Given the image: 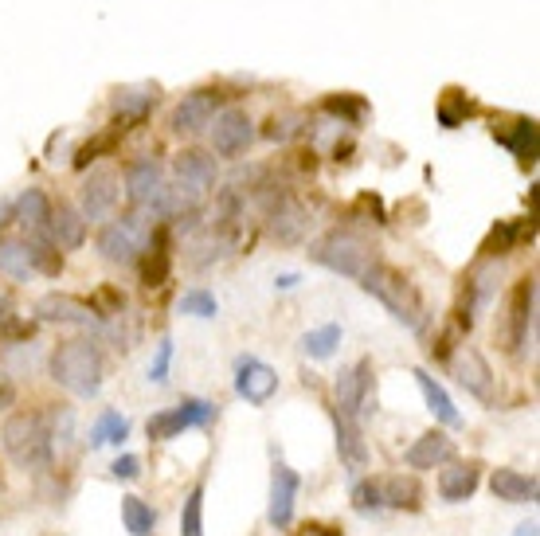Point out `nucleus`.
<instances>
[{"label": "nucleus", "instance_id": "c9c22d12", "mask_svg": "<svg viewBox=\"0 0 540 536\" xmlns=\"http://www.w3.org/2000/svg\"><path fill=\"white\" fill-rule=\"evenodd\" d=\"M180 313H188V317H216L220 306H216V298L208 294V290H184L177 302Z\"/></svg>", "mask_w": 540, "mask_h": 536}, {"label": "nucleus", "instance_id": "dca6fc26", "mask_svg": "<svg viewBox=\"0 0 540 536\" xmlns=\"http://www.w3.org/2000/svg\"><path fill=\"white\" fill-rule=\"evenodd\" d=\"M278 392V372L259 357H239L235 364V396L247 403H267Z\"/></svg>", "mask_w": 540, "mask_h": 536}, {"label": "nucleus", "instance_id": "79ce46f5", "mask_svg": "<svg viewBox=\"0 0 540 536\" xmlns=\"http://www.w3.org/2000/svg\"><path fill=\"white\" fill-rule=\"evenodd\" d=\"M298 134V126H294V118H270V130L267 137H274V141H286V137Z\"/></svg>", "mask_w": 540, "mask_h": 536}, {"label": "nucleus", "instance_id": "ea45409f", "mask_svg": "<svg viewBox=\"0 0 540 536\" xmlns=\"http://www.w3.org/2000/svg\"><path fill=\"white\" fill-rule=\"evenodd\" d=\"M325 110H329V114H337L341 122H345V118H349V122H357L360 114H364V102H360V98H329V102H325Z\"/></svg>", "mask_w": 540, "mask_h": 536}, {"label": "nucleus", "instance_id": "37998d69", "mask_svg": "<svg viewBox=\"0 0 540 536\" xmlns=\"http://www.w3.org/2000/svg\"><path fill=\"white\" fill-rule=\"evenodd\" d=\"M294 536H341L333 525H317V521H310V525H302V529H294Z\"/></svg>", "mask_w": 540, "mask_h": 536}, {"label": "nucleus", "instance_id": "39448f33", "mask_svg": "<svg viewBox=\"0 0 540 536\" xmlns=\"http://www.w3.org/2000/svg\"><path fill=\"white\" fill-rule=\"evenodd\" d=\"M126 196L141 216H169L177 208V188H169L165 169L153 157H137L126 165Z\"/></svg>", "mask_w": 540, "mask_h": 536}, {"label": "nucleus", "instance_id": "b1692460", "mask_svg": "<svg viewBox=\"0 0 540 536\" xmlns=\"http://www.w3.org/2000/svg\"><path fill=\"white\" fill-rule=\"evenodd\" d=\"M47 235H51V243H55V247L75 251V247H83V239H87V220H83V212H79V208H71V204H59V208L51 204Z\"/></svg>", "mask_w": 540, "mask_h": 536}, {"label": "nucleus", "instance_id": "c85d7f7f", "mask_svg": "<svg viewBox=\"0 0 540 536\" xmlns=\"http://www.w3.org/2000/svg\"><path fill=\"white\" fill-rule=\"evenodd\" d=\"M122 521H126V533L130 536H153L157 529V513H153V505L149 501H141V497H122Z\"/></svg>", "mask_w": 540, "mask_h": 536}, {"label": "nucleus", "instance_id": "2f4dec72", "mask_svg": "<svg viewBox=\"0 0 540 536\" xmlns=\"http://www.w3.org/2000/svg\"><path fill=\"white\" fill-rule=\"evenodd\" d=\"M533 235V224H497L494 235H490V243H486V255H509L521 239H529Z\"/></svg>", "mask_w": 540, "mask_h": 536}, {"label": "nucleus", "instance_id": "f03ea898", "mask_svg": "<svg viewBox=\"0 0 540 536\" xmlns=\"http://www.w3.org/2000/svg\"><path fill=\"white\" fill-rule=\"evenodd\" d=\"M51 380L79 400H94L102 388V353L94 341H63L51 353Z\"/></svg>", "mask_w": 540, "mask_h": 536}, {"label": "nucleus", "instance_id": "9b49d317", "mask_svg": "<svg viewBox=\"0 0 540 536\" xmlns=\"http://www.w3.org/2000/svg\"><path fill=\"white\" fill-rule=\"evenodd\" d=\"M173 177H177V188L188 196V200H200L204 192H212L216 188V161H212V153H204V149H184L177 153V161H173Z\"/></svg>", "mask_w": 540, "mask_h": 536}, {"label": "nucleus", "instance_id": "ddd939ff", "mask_svg": "<svg viewBox=\"0 0 540 536\" xmlns=\"http://www.w3.org/2000/svg\"><path fill=\"white\" fill-rule=\"evenodd\" d=\"M450 376H454L470 396L494 400V372H490V364H486V357H482L478 349L458 345V349L450 353Z\"/></svg>", "mask_w": 540, "mask_h": 536}, {"label": "nucleus", "instance_id": "412c9836", "mask_svg": "<svg viewBox=\"0 0 540 536\" xmlns=\"http://www.w3.org/2000/svg\"><path fill=\"white\" fill-rule=\"evenodd\" d=\"M333 427H337V454H341V462L349 466V474L368 470V443H364V431H360L357 419L333 411Z\"/></svg>", "mask_w": 540, "mask_h": 536}, {"label": "nucleus", "instance_id": "49530a36", "mask_svg": "<svg viewBox=\"0 0 540 536\" xmlns=\"http://www.w3.org/2000/svg\"><path fill=\"white\" fill-rule=\"evenodd\" d=\"M517 536H537V521H529V525H521V529H517Z\"/></svg>", "mask_w": 540, "mask_h": 536}, {"label": "nucleus", "instance_id": "9d476101", "mask_svg": "<svg viewBox=\"0 0 540 536\" xmlns=\"http://www.w3.org/2000/svg\"><path fill=\"white\" fill-rule=\"evenodd\" d=\"M298 490H302V478L294 466H286L282 458H274V470H270V505H267V521L270 529L286 533L294 525V505H298Z\"/></svg>", "mask_w": 540, "mask_h": 536}, {"label": "nucleus", "instance_id": "f8f14e48", "mask_svg": "<svg viewBox=\"0 0 540 536\" xmlns=\"http://www.w3.org/2000/svg\"><path fill=\"white\" fill-rule=\"evenodd\" d=\"M216 114H220V94L216 90H192V94H184L177 102L169 126H173V134L192 137L200 134V130H208Z\"/></svg>", "mask_w": 540, "mask_h": 536}, {"label": "nucleus", "instance_id": "a19ab883", "mask_svg": "<svg viewBox=\"0 0 540 536\" xmlns=\"http://www.w3.org/2000/svg\"><path fill=\"white\" fill-rule=\"evenodd\" d=\"M110 474H114L118 482H134L137 474H141V458H137V454H122V458L110 466Z\"/></svg>", "mask_w": 540, "mask_h": 536}, {"label": "nucleus", "instance_id": "c03bdc74", "mask_svg": "<svg viewBox=\"0 0 540 536\" xmlns=\"http://www.w3.org/2000/svg\"><path fill=\"white\" fill-rule=\"evenodd\" d=\"M274 286H278V290H294V286H298V274H278Z\"/></svg>", "mask_w": 540, "mask_h": 536}, {"label": "nucleus", "instance_id": "7c9ffc66", "mask_svg": "<svg viewBox=\"0 0 540 536\" xmlns=\"http://www.w3.org/2000/svg\"><path fill=\"white\" fill-rule=\"evenodd\" d=\"M501 141H505L521 161H537V122H529V118L513 122V134H501Z\"/></svg>", "mask_w": 540, "mask_h": 536}, {"label": "nucleus", "instance_id": "6ab92c4d", "mask_svg": "<svg viewBox=\"0 0 540 536\" xmlns=\"http://www.w3.org/2000/svg\"><path fill=\"white\" fill-rule=\"evenodd\" d=\"M454 458V439L447 431H427L407 447V466L411 470H439Z\"/></svg>", "mask_w": 540, "mask_h": 536}, {"label": "nucleus", "instance_id": "6e6552de", "mask_svg": "<svg viewBox=\"0 0 540 536\" xmlns=\"http://www.w3.org/2000/svg\"><path fill=\"white\" fill-rule=\"evenodd\" d=\"M372 376L376 372H372V360L368 357L357 360L353 368H345L337 376V403H333V411H341V415H349L357 423L368 411H376V380Z\"/></svg>", "mask_w": 540, "mask_h": 536}, {"label": "nucleus", "instance_id": "cd10ccee", "mask_svg": "<svg viewBox=\"0 0 540 536\" xmlns=\"http://www.w3.org/2000/svg\"><path fill=\"white\" fill-rule=\"evenodd\" d=\"M130 439V419L126 415H118V411H102L98 415V423H94V431H90V450L106 447V443H126Z\"/></svg>", "mask_w": 540, "mask_h": 536}, {"label": "nucleus", "instance_id": "a18cd8bd", "mask_svg": "<svg viewBox=\"0 0 540 536\" xmlns=\"http://www.w3.org/2000/svg\"><path fill=\"white\" fill-rule=\"evenodd\" d=\"M12 400V384H8V376L0 372V403H8Z\"/></svg>", "mask_w": 540, "mask_h": 536}, {"label": "nucleus", "instance_id": "e433bc0d", "mask_svg": "<svg viewBox=\"0 0 540 536\" xmlns=\"http://www.w3.org/2000/svg\"><path fill=\"white\" fill-rule=\"evenodd\" d=\"M353 509H357V513H376V509H384L380 478H364V482L353 486Z\"/></svg>", "mask_w": 540, "mask_h": 536}, {"label": "nucleus", "instance_id": "7ed1b4c3", "mask_svg": "<svg viewBox=\"0 0 540 536\" xmlns=\"http://www.w3.org/2000/svg\"><path fill=\"white\" fill-rule=\"evenodd\" d=\"M0 443H4V454L24 466V470H47L51 466V431H47L44 415L40 411H16L4 419V431H0Z\"/></svg>", "mask_w": 540, "mask_h": 536}, {"label": "nucleus", "instance_id": "c756f323", "mask_svg": "<svg viewBox=\"0 0 540 536\" xmlns=\"http://www.w3.org/2000/svg\"><path fill=\"white\" fill-rule=\"evenodd\" d=\"M337 345H341V325H321V329H310L306 337H302V353L314 360H329L337 353Z\"/></svg>", "mask_w": 540, "mask_h": 536}, {"label": "nucleus", "instance_id": "473e14b6", "mask_svg": "<svg viewBox=\"0 0 540 536\" xmlns=\"http://www.w3.org/2000/svg\"><path fill=\"white\" fill-rule=\"evenodd\" d=\"M302 231H306V212H302L298 204H286V208L274 212V235H278L282 243H298Z\"/></svg>", "mask_w": 540, "mask_h": 536}, {"label": "nucleus", "instance_id": "393cba45", "mask_svg": "<svg viewBox=\"0 0 540 536\" xmlns=\"http://www.w3.org/2000/svg\"><path fill=\"white\" fill-rule=\"evenodd\" d=\"M411 376H415V384H419V392H423V400H427V411H431L443 427H462V415H458L454 400L447 396V388H443L431 372H423V368H415Z\"/></svg>", "mask_w": 540, "mask_h": 536}, {"label": "nucleus", "instance_id": "1a4fd4ad", "mask_svg": "<svg viewBox=\"0 0 540 536\" xmlns=\"http://www.w3.org/2000/svg\"><path fill=\"white\" fill-rule=\"evenodd\" d=\"M212 419H216V403L184 400L177 403V407H169V411H157V415L145 423V431H149L153 443H165V439H177L180 431H188V427H208Z\"/></svg>", "mask_w": 540, "mask_h": 536}, {"label": "nucleus", "instance_id": "4468645a", "mask_svg": "<svg viewBox=\"0 0 540 536\" xmlns=\"http://www.w3.org/2000/svg\"><path fill=\"white\" fill-rule=\"evenodd\" d=\"M36 317L47 321V325H79V329H98L102 325L98 310L83 298H71V294H44L36 302Z\"/></svg>", "mask_w": 540, "mask_h": 536}, {"label": "nucleus", "instance_id": "f257e3e1", "mask_svg": "<svg viewBox=\"0 0 540 536\" xmlns=\"http://www.w3.org/2000/svg\"><path fill=\"white\" fill-rule=\"evenodd\" d=\"M360 286H364L376 302H384L388 313H392L396 321H404L411 333H423V329H427V302H423V294L407 282L400 270L376 263V267L360 278Z\"/></svg>", "mask_w": 540, "mask_h": 536}, {"label": "nucleus", "instance_id": "4c0bfd02", "mask_svg": "<svg viewBox=\"0 0 540 536\" xmlns=\"http://www.w3.org/2000/svg\"><path fill=\"white\" fill-rule=\"evenodd\" d=\"M169 278V251H145V263H141V282L145 286H165Z\"/></svg>", "mask_w": 540, "mask_h": 536}, {"label": "nucleus", "instance_id": "5701e85b", "mask_svg": "<svg viewBox=\"0 0 540 536\" xmlns=\"http://www.w3.org/2000/svg\"><path fill=\"white\" fill-rule=\"evenodd\" d=\"M490 490L497 501H509V505H525V501H537L540 486L533 474H521V470H509V466H497L490 474Z\"/></svg>", "mask_w": 540, "mask_h": 536}, {"label": "nucleus", "instance_id": "bb28decb", "mask_svg": "<svg viewBox=\"0 0 540 536\" xmlns=\"http://www.w3.org/2000/svg\"><path fill=\"white\" fill-rule=\"evenodd\" d=\"M0 274H8V278H16V282H28V278L36 274L28 239H8V235H0Z\"/></svg>", "mask_w": 540, "mask_h": 536}, {"label": "nucleus", "instance_id": "2eb2a0df", "mask_svg": "<svg viewBox=\"0 0 540 536\" xmlns=\"http://www.w3.org/2000/svg\"><path fill=\"white\" fill-rule=\"evenodd\" d=\"M118 173L114 169H94L87 180H83V188H79V212H83V220H106L110 212H114V204H118Z\"/></svg>", "mask_w": 540, "mask_h": 536}, {"label": "nucleus", "instance_id": "423d86ee", "mask_svg": "<svg viewBox=\"0 0 540 536\" xmlns=\"http://www.w3.org/2000/svg\"><path fill=\"white\" fill-rule=\"evenodd\" d=\"M149 247H153V224L141 212H130V216H122V220H114V224H106L98 231V255L106 263L130 267Z\"/></svg>", "mask_w": 540, "mask_h": 536}, {"label": "nucleus", "instance_id": "72a5a7b5", "mask_svg": "<svg viewBox=\"0 0 540 536\" xmlns=\"http://www.w3.org/2000/svg\"><path fill=\"white\" fill-rule=\"evenodd\" d=\"M180 536H204V482L192 486L184 513H180Z\"/></svg>", "mask_w": 540, "mask_h": 536}, {"label": "nucleus", "instance_id": "58836bf2", "mask_svg": "<svg viewBox=\"0 0 540 536\" xmlns=\"http://www.w3.org/2000/svg\"><path fill=\"white\" fill-rule=\"evenodd\" d=\"M169 360H173V341L165 337V341L157 345L153 364H149V380H153V384H165V380H169Z\"/></svg>", "mask_w": 540, "mask_h": 536}, {"label": "nucleus", "instance_id": "a878e982", "mask_svg": "<svg viewBox=\"0 0 540 536\" xmlns=\"http://www.w3.org/2000/svg\"><path fill=\"white\" fill-rule=\"evenodd\" d=\"M380 497H384V509H407V513H419L423 509V490L415 478H380Z\"/></svg>", "mask_w": 540, "mask_h": 536}, {"label": "nucleus", "instance_id": "f704fd0d", "mask_svg": "<svg viewBox=\"0 0 540 536\" xmlns=\"http://www.w3.org/2000/svg\"><path fill=\"white\" fill-rule=\"evenodd\" d=\"M157 102V90L153 87H141V90H118V98H114V110L122 114V122L126 118H141L149 106Z\"/></svg>", "mask_w": 540, "mask_h": 536}, {"label": "nucleus", "instance_id": "f3484780", "mask_svg": "<svg viewBox=\"0 0 540 536\" xmlns=\"http://www.w3.org/2000/svg\"><path fill=\"white\" fill-rule=\"evenodd\" d=\"M212 122H216V126H212V145H216L220 157H239V153H247V145L255 141V122H251L243 110H224V114H216Z\"/></svg>", "mask_w": 540, "mask_h": 536}, {"label": "nucleus", "instance_id": "aec40b11", "mask_svg": "<svg viewBox=\"0 0 540 536\" xmlns=\"http://www.w3.org/2000/svg\"><path fill=\"white\" fill-rule=\"evenodd\" d=\"M12 220L28 231V239H40V235H47L51 200H47L40 188H24V192L12 200Z\"/></svg>", "mask_w": 540, "mask_h": 536}, {"label": "nucleus", "instance_id": "a211bd4d", "mask_svg": "<svg viewBox=\"0 0 540 536\" xmlns=\"http://www.w3.org/2000/svg\"><path fill=\"white\" fill-rule=\"evenodd\" d=\"M494 294H497V267L494 263H482V267L470 274V282H466V302H462V310H458V325H462L466 333L474 329V317L494 302Z\"/></svg>", "mask_w": 540, "mask_h": 536}, {"label": "nucleus", "instance_id": "20e7f679", "mask_svg": "<svg viewBox=\"0 0 540 536\" xmlns=\"http://www.w3.org/2000/svg\"><path fill=\"white\" fill-rule=\"evenodd\" d=\"M310 259L321 263L325 270H333V274L357 278V282L380 263V259H376V247H372L364 235H357V231H341V227L317 239L314 247H310Z\"/></svg>", "mask_w": 540, "mask_h": 536}, {"label": "nucleus", "instance_id": "de8ad7c7", "mask_svg": "<svg viewBox=\"0 0 540 536\" xmlns=\"http://www.w3.org/2000/svg\"><path fill=\"white\" fill-rule=\"evenodd\" d=\"M4 216H12V204L8 200H0V224H4Z\"/></svg>", "mask_w": 540, "mask_h": 536}, {"label": "nucleus", "instance_id": "0eeeda50", "mask_svg": "<svg viewBox=\"0 0 540 536\" xmlns=\"http://www.w3.org/2000/svg\"><path fill=\"white\" fill-rule=\"evenodd\" d=\"M497 337H501L505 353H517L525 341L537 337V278H521V286L509 298V310H505Z\"/></svg>", "mask_w": 540, "mask_h": 536}, {"label": "nucleus", "instance_id": "4be33fe9", "mask_svg": "<svg viewBox=\"0 0 540 536\" xmlns=\"http://www.w3.org/2000/svg\"><path fill=\"white\" fill-rule=\"evenodd\" d=\"M478 482H482V462H454L450 458L447 470L439 474V497L450 501V505H458V501L474 497Z\"/></svg>", "mask_w": 540, "mask_h": 536}]
</instances>
